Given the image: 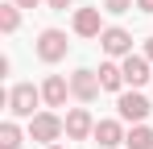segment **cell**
Listing matches in <instances>:
<instances>
[{"instance_id":"10","label":"cell","mask_w":153,"mask_h":149,"mask_svg":"<svg viewBox=\"0 0 153 149\" xmlns=\"http://www.w3.org/2000/svg\"><path fill=\"white\" fill-rule=\"evenodd\" d=\"M66 91H71V83H66L62 74H50L46 87H42V99H46L50 108H62V104H66Z\"/></svg>"},{"instance_id":"17","label":"cell","mask_w":153,"mask_h":149,"mask_svg":"<svg viewBox=\"0 0 153 149\" xmlns=\"http://www.w3.org/2000/svg\"><path fill=\"white\" fill-rule=\"evenodd\" d=\"M137 8L141 13H153V0H137Z\"/></svg>"},{"instance_id":"14","label":"cell","mask_w":153,"mask_h":149,"mask_svg":"<svg viewBox=\"0 0 153 149\" xmlns=\"http://www.w3.org/2000/svg\"><path fill=\"white\" fill-rule=\"evenodd\" d=\"M0 149H21V128L8 120V124H0Z\"/></svg>"},{"instance_id":"16","label":"cell","mask_w":153,"mask_h":149,"mask_svg":"<svg viewBox=\"0 0 153 149\" xmlns=\"http://www.w3.org/2000/svg\"><path fill=\"white\" fill-rule=\"evenodd\" d=\"M132 4H137V0H103V8H108V13H128Z\"/></svg>"},{"instance_id":"20","label":"cell","mask_w":153,"mask_h":149,"mask_svg":"<svg viewBox=\"0 0 153 149\" xmlns=\"http://www.w3.org/2000/svg\"><path fill=\"white\" fill-rule=\"evenodd\" d=\"M145 58H153V37H149V42H145Z\"/></svg>"},{"instance_id":"6","label":"cell","mask_w":153,"mask_h":149,"mask_svg":"<svg viewBox=\"0 0 153 149\" xmlns=\"http://www.w3.org/2000/svg\"><path fill=\"white\" fill-rule=\"evenodd\" d=\"M116 108H120V116H124V120H137V124L149 116V99H145V95H137V91H124Z\"/></svg>"},{"instance_id":"12","label":"cell","mask_w":153,"mask_h":149,"mask_svg":"<svg viewBox=\"0 0 153 149\" xmlns=\"http://www.w3.org/2000/svg\"><path fill=\"white\" fill-rule=\"evenodd\" d=\"M100 83H103V91H120V83H124V66L103 62V66H100Z\"/></svg>"},{"instance_id":"9","label":"cell","mask_w":153,"mask_h":149,"mask_svg":"<svg viewBox=\"0 0 153 149\" xmlns=\"http://www.w3.org/2000/svg\"><path fill=\"white\" fill-rule=\"evenodd\" d=\"M149 62L145 58H137V54H124V83H132V87H141V83H149Z\"/></svg>"},{"instance_id":"19","label":"cell","mask_w":153,"mask_h":149,"mask_svg":"<svg viewBox=\"0 0 153 149\" xmlns=\"http://www.w3.org/2000/svg\"><path fill=\"white\" fill-rule=\"evenodd\" d=\"M50 8H71V0H50Z\"/></svg>"},{"instance_id":"21","label":"cell","mask_w":153,"mask_h":149,"mask_svg":"<svg viewBox=\"0 0 153 149\" xmlns=\"http://www.w3.org/2000/svg\"><path fill=\"white\" fill-rule=\"evenodd\" d=\"M46 149H62V145H46Z\"/></svg>"},{"instance_id":"13","label":"cell","mask_w":153,"mask_h":149,"mask_svg":"<svg viewBox=\"0 0 153 149\" xmlns=\"http://www.w3.org/2000/svg\"><path fill=\"white\" fill-rule=\"evenodd\" d=\"M124 141H128V149H153V133L145 128V124H137V128L128 133Z\"/></svg>"},{"instance_id":"4","label":"cell","mask_w":153,"mask_h":149,"mask_svg":"<svg viewBox=\"0 0 153 149\" xmlns=\"http://www.w3.org/2000/svg\"><path fill=\"white\" fill-rule=\"evenodd\" d=\"M100 87H103L100 74H91V71H75L71 74V95H79L83 104H91V99L100 95Z\"/></svg>"},{"instance_id":"7","label":"cell","mask_w":153,"mask_h":149,"mask_svg":"<svg viewBox=\"0 0 153 149\" xmlns=\"http://www.w3.org/2000/svg\"><path fill=\"white\" fill-rule=\"evenodd\" d=\"M100 46L108 50V54H132V37H128V29H103Z\"/></svg>"},{"instance_id":"18","label":"cell","mask_w":153,"mask_h":149,"mask_svg":"<svg viewBox=\"0 0 153 149\" xmlns=\"http://www.w3.org/2000/svg\"><path fill=\"white\" fill-rule=\"evenodd\" d=\"M13 4H21V8H37V0H13Z\"/></svg>"},{"instance_id":"5","label":"cell","mask_w":153,"mask_h":149,"mask_svg":"<svg viewBox=\"0 0 153 149\" xmlns=\"http://www.w3.org/2000/svg\"><path fill=\"white\" fill-rule=\"evenodd\" d=\"M91 133H95L91 112H87V108H71V116H66V137H71V141H87Z\"/></svg>"},{"instance_id":"1","label":"cell","mask_w":153,"mask_h":149,"mask_svg":"<svg viewBox=\"0 0 153 149\" xmlns=\"http://www.w3.org/2000/svg\"><path fill=\"white\" fill-rule=\"evenodd\" d=\"M66 50H71V42H66L62 29H42V37H37V58H42V62L66 58Z\"/></svg>"},{"instance_id":"11","label":"cell","mask_w":153,"mask_h":149,"mask_svg":"<svg viewBox=\"0 0 153 149\" xmlns=\"http://www.w3.org/2000/svg\"><path fill=\"white\" fill-rule=\"evenodd\" d=\"M91 137H95V141H100L103 149H116L120 141H124V133H120V124H116V120H100Z\"/></svg>"},{"instance_id":"3","label":"cell","mask_w":153,"mask_h":149,"mask_svg":"<svg viewBox=\"0 0 153 149\" xmlns=\"http://www.w3.org/2000/svg\"><path fill=\"white\" fill-rule=\"evenodd\" d=\"M37 99H42V91H33L29 83H17V87L8 91V108H13V116H33Z\"/></svg>"},{"instance_id":"2","label":"cell","mask_w":153,"mask_h":149,"mask_svg":"<svg viewBox=\"0 0 153 149\" xmlns=\"http://www.w3.org/2000/svg\"><path fill=\"white\" fill-rule=\"evenodd\" d=\"M62 128H66V124L58 120V116H50V112L29 116V137H33V141H46V145H50V141H58V137H62Z\"/></svg>"},{"instance_id":"8","label":"cell","mask_w":153,"mask_h":149,"mask_svg":"<svg viewBox=\"0 0 153 149\" xmlns=\"http://www.w3.org/2000/svg\"><path fill=\"white\" fill-rule=\"evenodd\" d=\"M75 33L79 37H100V8H79L75 13Z\"/></svg>"},{"instance_id":"15","label":"cell","mask_w":153,"mask_h":149,"mask_svg":"<svg viewBox=\"0 0 153 149\" xmlns=\"http://www.w3.org/2000/svg\"><path fill=\"white\" fill-rule=\"evenodd\" d=\"M17 8H21V4H4V8H0V29H4V33H13V29L21 25V13H17Z\"/></svg>"}]
</instances>
